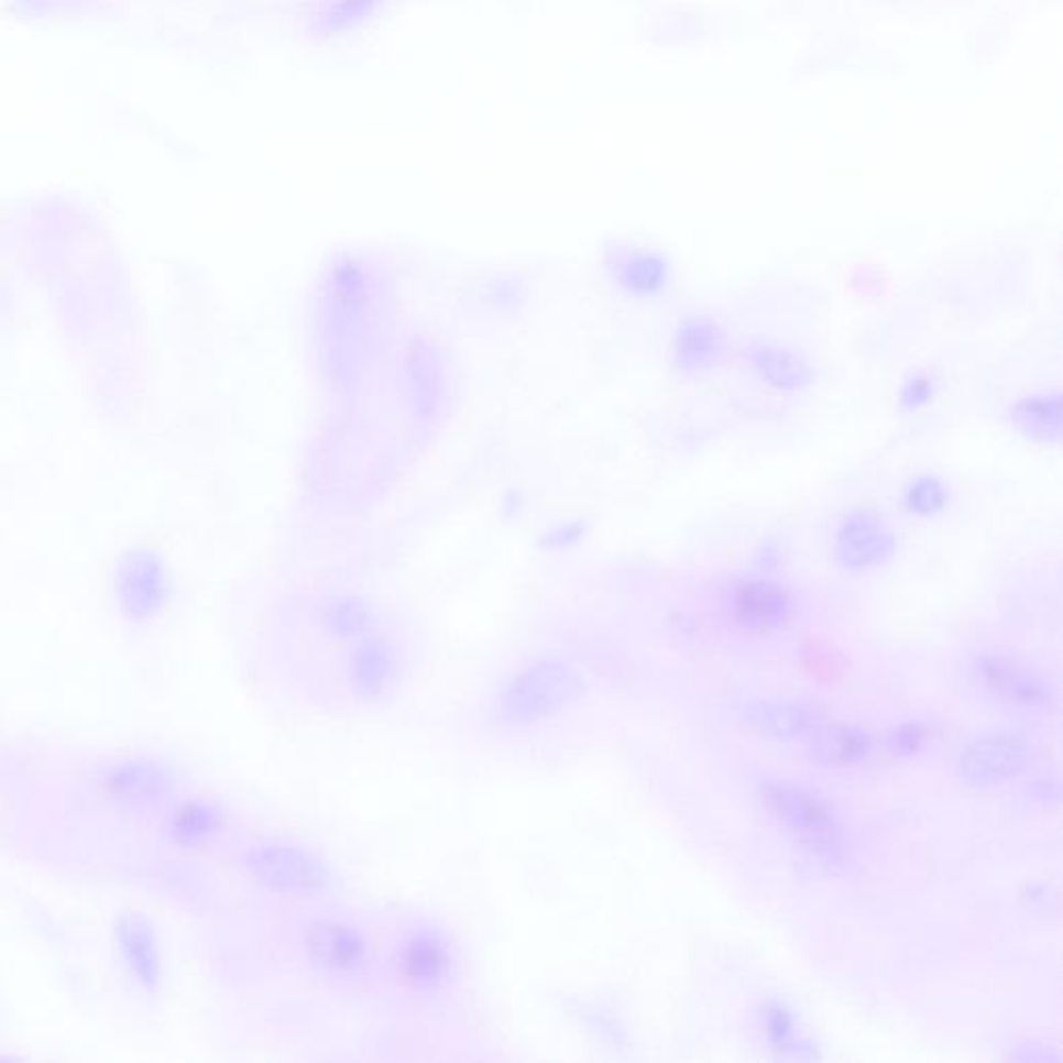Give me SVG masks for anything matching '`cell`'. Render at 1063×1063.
Segmentation results:
<instances>
[{
  "label": "cell",
  "mask_w": 1063,
  "mask_h": 1063,
  "mask_svg": "<svg viewBox=\"0 0 1063 1063\" xmlns=\"http://www.w3.org/2000/svg\"><path fill=\"white\" fill-rule=\"evenodd\" d=\"M1024 750L1018 746L1013 739H985L978 742L976 748H972L971 758L966 760V769L972 770V775L980 779H999L1004 775L1016 772L1018 767H1022Z\"/></svg>",
  "instance_id": "obj_5"
},
{
  "label": "cell",
  "mask_w": 1063,
  "mask_h": 1063,
  "mask_svg": "<svg viewBox=\"0 0 1063 1063\" xmlns=\"http://www.w3.org/2000/svg\"><path fill=\"white\" fill-rule=\"evenodd\" d=\"M770 807L788 823L810 850L833 852L837 850L840 833L833 817L819 800L786 786H772L767 791Z\"/></svg>",
  "instance_id": "obj_1"
},
{
  "label": "cell",
  "mask_w": 1063,
  "mask_h": 1063,
  "mask_svg": "<svg viewBox=\"0 0 1063 1063\" xmlns=\"http://www.w3.org/2000/svg\"><path fill=\"white\" fill-rule=\"evenodd\" d=\"M837 545L842 547L840 559H844L845 566L866 568L885 552V545H889V538L885 536V528L880 522L870 519L868 515H856L854 519L845 522L844 528L837 536Z\"/></svg>",
  "instance_id": "obj_4"
},
{
  "label": "cell",
  "mask_w": 1063,
  "mask_h": 1063,
  "mask_svg": "<svg viewBox=\"0 0 1063 1063\" xmlns=\"http://www.w3.org/2000/svg\"><path fill=\"white\" fill-rule=\"evenodd\" d=\"M908 495V505L917 514L933 515L943 509L945 489L933 478H920Z\"/></svg>",
  "instance_id": "obj_10"
},
{
  "label": "cell",
  "mask_w": 1063,
  "mask_h": 1063,
  "mask_svg": "<svg viewBox=\"0 0 1063 1063\" xmlns=\"http://www.w3.org/2000/svg\"><path fill=\"white\" fill-rule=\"evenodd\" d=\"M734 611L735 620L746 629L769 632L786 622L789 603L779 588L767 582H750L737 588Z\"/></svg>",
  "instance_id": "obj_2"
},
{
  "label": "cell",
  "mask_w": 1063,
  "mask_h": 1063,
  "mask_svg": "<svg viewBox=\"0 0 1063 1063\" xmlns=\"http://www.w3.org/2000/svg\"><path fill=\"white\" fill-rule=\"evenodd\" d=\"M983 673L990 686L1001 692L1009 700H1020V702H1037L1043 697L1041 686L1037 679L1022 669L1020 665L1011 662L1001 657H990L983 662Z\"/></svg>",
  "instance_id": "obj_6"
},
{
  "label": "cell",
  "mask_w": 1063,
  "mask_h": 1063,
  "mask_svg": "<svg viewBox=\"0 0 1063 1063\" xmlns=\"http://www.w3.org/2000/svg\"><path fill=\"white\" fill-rule=\"evenodd\" d=\"M617 269V278L632 292H653L662 281V264L648 257L632 256Z\"/></svg>",
  "instance_id": "obj_9"
},
{
  "label": "cell",
  "mask_w": 1063,
  "mask_h": 1063,
  "mask_svg": "<svg viewBox=\"0 0 1063 1063\" xmlns=\"http://www.w3.org/2000/svg\"><path fill=\"white\" fill-rule=\"evenodd\" d=\"M1018 412H1024V414H1032L1030 416H1020L1022 424H1027L1028 428H1032V432L1037 430H1045L1049 426H1060V404L1051 405L1049 402H1027V407L1018 405Z\"/></svg>",
  "instance_id": "obj_11"
},
{
  "label": "cell",
  "mask_w": 1063,
  "mask_h": 1063,
  "mask_svg": "<svg viewBox=\"0 0 1063 1063\" xmlns=\"http://www.w3.org/2000/svg\"><path fill=\"white\" fill-rule=\"evenodd\" d=\"M678 346V358L681 364H686V366L688 364H702V362L711 360L713 351L716 353L719 339H716L715 329L711 325L694 322V325L683 327Z\"/></svg>",
  "instance_id": "obj_8"
},
{
  "label": "cell",
  "mask_w": 1063,
  "mask_h": 1063,
  "mask_svg": "<svg viewBox=\"0 0 1063 1063\" xmlns=\"http://www.w3.org/2000/svg\"><path fill=\"white\" fill-rule=\"evenodd\" d=\"M313 945L314 954L318 955L330 968H341L349 966L360 960L364 952V945L358 936L353 935V929L346 924H322L314 931Z\"/></svg>",
  "instance_id": "obj_7"
},
{
  "label": "cell",
  "mask_w": 1063,
  "mask_h": 1063,
  "mask_svg": "<svg viewBox=\"0 0 1063 1063\" xmlns=\"http://www.w3.org/2000/svg\"><path fill=\"white\" fill-rule=\"evenodd\" d=\"M399 966L404 971L407 983L424 987V983L430 985L439 978H445L453 966V957L445 941H439L435 935L424 936V939L418 936L405 943Z\"/></svg>",
  "instance_id": "obj_3"
}]
</instances>
